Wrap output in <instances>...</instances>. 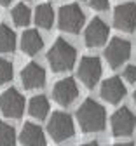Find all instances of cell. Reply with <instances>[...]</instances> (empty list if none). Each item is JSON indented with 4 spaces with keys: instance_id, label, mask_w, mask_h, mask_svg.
<instances>
[{
    "instance_id": "obj_9",
    "label": "cell",
    "mask_w": 136,
    "mask_h": 146,
    "mask_svg": "<svg viewBox=\"0 0 136 146\" xmlns=\"http://www.w3.org/2000/svg\"><path fill=\"white\" fill-rule=\"evenodd\" d=\"M134 125H136V117L129 108H119L112 115V131L119 137L129 136L134 131Z\"/></svg>"
},
{
    "instance_id": "obj_17",
    "label": "cell",
    "mask_w": 136,
    "mask_h": 146,
    "mask_svg": "<svg viewBox=\"0 0 136 146\" xmlns=\"http://www.w3.org/2000/svg\"><path fill=\"white\" fill-rule=\"evenodd\" d=\"M28 111L33 118H38L42 120L46 118V115L49 113V101L46 96H35L30 99V104H28Z\"/></svg>"
},
{
    "instance_id": "obj_15",
    "label": "cell",
    "mask_w": 136,
    "mask_h": 146,
    "mask_svg": "<svg viewBox=\"0 0 136 146\" xmlns=\"http://www.w3.org/2000/svg\"><path fill=\"white\" fill-rule=\"evenodd\" d=\"M44 47V40L37 30H26L21 35V50L28 56H35Z\"/></svg>"
},
{
    "instance_id": "obj_23",
    "label": "cell",
    "mask_w": 136,
    "mask_h": 146,
    "mask_svg": "<svg viewBox=\"0 0 136 146\" xmlns=\"http://www.w3.org/2000/svg\"><path fill=\"white\" fill-rule=\"evenodd\" d=\"M89 5L94 9V11H107L108 9V0H91Z\"/></svg>"
},
{
    "instance_id": "obj_3",
    "label": "cell",
    "mask_w": 136,
    "mask_h": 146,
    "mask_svg": "<svg viewBox=\"0 0 136 146\" xmlns=\"http://www.w3.org/2000/svg\"><path fill=\"white\" fill-rule=\"evenodd\" d=\"M47 132L56 143H63V141L70 139L75 134V127H73L72 117L68 113H63V111L52 113V117H51V120L47 123Z\"/></svg>"
},
{
    "instance_id": "obj_2",
    "label": "cell",
    "mask_w": 136,
    "mask_h": 146,
    "mask_svg": "<svg viewBox=\"0 0 136 146\" xmlns=\"http://www.w3.org/2000/svg\"><path fill=\"white\" fill-rule=\"evenodd\" d=\"M75 59H77V50L65 38H58L47 52V61L52 71H66L73 68Z\"/></svg>"
},
{
    "instance_id": "obj_26",
    "label": "cell",
    "mask_w": 136,
    "mask_h": 146,
    "mask_svg": "<svg viewBox=\"0 0 136 146\" xmlns=\"http://www.w3.org/2000/svg\"><path fill=\"white\" fill-rule=\"evenodd\" d=\"M115 146H133L131 143H119V144H115Z\"/></svg>"
},
{
    "instance_id": "obj_6",
    "label": "cell",
    "mask_w": 136,
    "mask_h": 146,
    "mask_svg": "<svg viewBox=\"0 0 136 146\" xmlns=\"http://www.w3.org/2000/svg\"><path fill=\"white\" fill-rule=\"evenodd\" d=\"M129 56H131V44L124 38H119V36L112 38L105 50V58L112 68H119L121 64H124L129 59Z\"/></svg>"
},
{
    "instance_id": "obj_13",
    "label": "cell",
    "mask_w": 136,
    "mask_h": 146,
    "mask_svg": "<svg viewBox=\"0 0 136 146\" xmlns=\"http://www.w3.org/2000/svg\"><path fill=\"white\" fill-rule=\"evenodd\" d=\"M126 96V85L122 84V80L119 77H112L107 78L101 85V98L110 103V104H117L122 101V98Z\"/></svg>"
},
{
    "instance_id": "obj_4",
    "label": "cell",
    "mask_w": 136,
    "mask_h": 146,
    "mask_svg": "<svg viewBox=\"0 0 136 146\" xmlns=\"http://www.w3.org/2000/svg\"><path fill=\"white\" fill-rule=\"evenodd\" d=\"M86 16L82 12V9L77 4H66L60 9V17H58V23L60 28L66 33H79L84 26Z\"/></svg>"
},
{
    "instance_id": "obj_21",
    "label": "cell",
    "mask_w": 136,
    "mask_h": 146,
    "mask_svg": "<svg viewBox=\"0 0 136 146\" xmlns=\"http://www.w3.org/2000/svg\"><path fill=\"white\" fill-rule=\"evenodd\" d=\"M14 77V68L12 63L7 59H0V85H4L7 82H11Z\"/></svg>"
},
{
    "instance_id": "obj_24",
    "label": "cell",
    "mask_w": 136,
    "mask_h": 146,
    "mask_svg": "<svg viewBox=\"0 0 136 146\" xmlns=\"http://www.w3.org/2000/svg\"><path fill=\"white\" fill-rule=\"evenodd\" d=\"M80 146H100L96 141H91V143H86V144H80Z\"/></svg>"
},
{
    "instance_id": "obj_14",
    "label": "cell",
    "mask_w": 136,
    "mask_h": 146,
    "mask_svg": "<svg viewBox=\"0 0 136 146\" xmlns=\"http://www.w3.org/2000/svg\"><path fill=\"white\" fill-rule=\"evenodd\" d=\"M19 141L23 146H46V136L44 131L38 125L28 122L23 125L21 134H19Z\"/></svg>"
},
{
    "instance_id": "obj_11",
    "label": "cell",
    "mask_w": 136,
    "mask_h": 146,
    "mask_svg": "<svg viewBox=\"0 0 136 146\" xmlns=\"http://www.w3.org/2000/svg\"><path fill=\"white\" fill-rule=\"evenodd\" d=\"M108 38V26L105 25V21H101L100 17L91 19V23L86 28L84 33V40L87 47H100L107 42Z\"/></svg>"
},
{
    "instance_id": "obj_27",
    "label": "cell",
    "mask_w": 136,
    "mask_h": 146,
    "mask_svg": "<svg viewBox=\"0 0 136 146\" xmlns=\"http://www.w3.org/2000/svg\"><path fill=\"white\" fill-rule=\"evenodd\" d=\"M134 103H136V90H134Z\"/></svg>"
},
{
    "instance_id": "obj_16",
    "label": "cell",
    "mask_w": 136,
    "mask_h": 146,
    "mask_svg": "<svg viewBox=\"0 0 136 146\" xmlns=\"http://www.w3.org/2000/svg\"><path fill=\"white\" fill-rule=\"evenodd\" d=\"M35 23L44 30H51L54 23V11L51 4H40L35 11Z\"/></svg>"
},
{
    "instance_id": "obj_5",
    "label": "cell",
    "mask_w": 136,
    "mask_h": 146,
    "mask_svg": "<svg viewBox=\"0 0 136 146\" xmlns=\"http://www.w3.org/2000/svg\"><path fill=\"white\" fill-rule=\"evenodd\" d=\"M0 111L7 118H19L25 111V98L17 89H7L0 94Z\"/></svg>"
},
{
    "instance_id": "obj_10",
    "label": "cell",
    "mask_w": 136,
    "mask_h": 146,
    "mask_svg": "<svg viewBox=\"0 0 136 146\" xmlns=\"http://www.w3.org/2000/svg\"><path fill=\"white\" fill-rule=\"evenodd\" d=\"M77 96H79V87L73 78H63L52 87V98L61 106L72 104L77 99Z\"/></svg>"
},
{
    "instance_id": "obj_7",
    "label": "cell",
    "mask_w": 136,
    "mask_h": 146,
    "mask_svg": "<svg viewBox=\"0 0 136 146\" xmlns=\"http://www.w3.org/2000/svg\"><path fill=\"white\" fill-rule=\"evenodd\" d=\"M101 77V61L96 56H86L79 64V78L87 89H92Z\"/></svg>"
},
{
    "instance_id": "obj_25",
    "label": "cell",
    "mask_w": 136,
    "mask_h": 146,
    "mask_svg": "<svg viewBox=\"0 0 136 146\" xmlns=\"http://www.w3.org/2000/svg\"><path fill=\"white\" fill-rule=\"evenodd\" d=\"M12 0H0V5H9Z\"/></svg>"
},
{
    "instance_id": "obj_8",
    "label": "cell",
    "mask_w": 136,
    "mask_h": 146,
    "mask_svg": "<svg viewBox=\"0 0 136 146\" xmlns=\"http://www.w3.org/2000/svg\"><path fill=\"white\" fill-rule=\"evenodd\" d=\"M113 25L126 33H133L136 30V5L133 2L117 5L113 11Z\"/></svg>"
},
{
    "instance_id": "obj_12",
    "label": "cell",
    "mask_w": 136,
    "mask_h": 146,
    "mask_svg": "<svg viewBox=\"0 0 136 146\" xmlns=\"http://www.w3.org/2000/svg\"><path fill=\"white\" fill-rule=\"evenodd\" d=\"M21 82L23 87L31 90V89H40L46 84V70L37 64V63H30L23 68L21 71Z\"/></svg>"
},
{
    "instance_id": "obj_20",
    "label": "cell",
    "mask_w": 136,
    "mask_h": 146,
    "mask_svg": "<svg viewBox=\"0 0 136 146\" xmlns=\"http://www.w3.org/2000/svg\"><path fill=\"white\" fill-rule=\"evenodd\" d=\"M0 146H16V131L9 123L0 122Z\"/></svg>"
},
{
    "instance_id": "obj_22",
    "label": "cell",
    "mask_w": 136,
    "mask_h": 146,
    "mask_svg": "<svg viewBox=\"0 0 136 146\" xmlns=\"http://www.w3.org/2000/svg\"><path fill=\"white\" fill-rule=\"evenodd\" d=\"M124 80H127L129 84L136 82V64H129L124 70Z\"/></svg>"
},
{
    "instance_id": "obj_1",
    "label": "cell",
    "mask_w": 136,
    "mask_h": 146,
    "mask_svg": "<svg viewBox=\"0 0 136 146\" xmlns=\"http://www.w3.org/2000/svg\"><path fill=\"white\" fill-rule=\"evenodd\" d=\"M77 120L84 132H100L105 129V108L94 99H86L77 110Z\"/></svg>"
},
{
    "instance_id": "obj_18",
    "label": "cell",
    "mask_w": 136,
    "mask_h": 146,
    "mask_svg": "<svg viewBox=\"0 0 136 146\" xmlns=\"http://www.w3.org/2000/svg\"><path fill=\"white\" fill-rule=\"evenodd\" d=\"M14 49H16V35L9 26L2 25L0 26V52L5 54L12 52Z\"/></svg>"
},
{
    "instance_id": "obj_19",
    "label": "cell",
    "mask_w": 136,
    "mask_h": 146,
    "mask_svg": "<svg viewBox=\"0 0 136 146\" xmlns=\"http://www.w3.org/2000/svg\"><path fill=\"white\" fill-rule=\"evenodd\" d=\"M11 17H12V21H14L17 26H26V25L30 23L31 12H30V9H28L25 4H17V5L11 11Z\"/></svg>"
}]
</instances>
